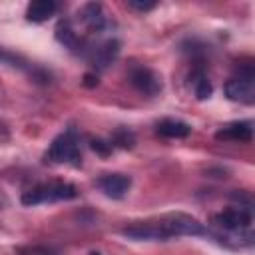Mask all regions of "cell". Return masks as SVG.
Instances as JSON below:
<instances>
[{"mask_svg": "<svg viewBox=\"0 0 255 255\" xmlns=\"http://www.w3.org/2000/svg\"><path fill=\"white\" fill-rule=\"evenodd\" d=\"M122 233L133 241H167L181 235H207L209 231L191 215L171 213V215H161L157 219L131 223L124 227Z\"/></svg>", "mask_w": 255, "mask_h": 255, "instance_id": "6da1fadb", "label": "cell"}, {"mask_svg": "<svg viewBox=\"0 0 255 255\" xmlns=\"http://www.w3.org/2000/svg\"><path fill=\"white\" fill-rule=\"evenodd\" d=\"M78 195L72 183H42L36 185L22 195L24 205H38V203H52V201H66Z\"/></svg>", "mask_w": 255, "mask_h": 255, "instance_id": "7a4b0ae2", "label": "cell"}, {"mask_svg": "<svg viewBox=\"0 0 255 255\" xmlns=\"http://www.w3.org/2000/svg\"><path fill=\"white\" fill-rule=\"evenodd\" d=\"M46 159L52 161V163H72V165H78L80 159H82V153H80V145H78V139L74 137V133H62L58 135L50 149L46 151Z\"/></svg>", "mask_w": 255, "mask_h": 255, "instance_id": "3957f363", "label": "cell"}, {"mask_svg": "<svg viewBox=\"0 0 255 255\" xmlns=\"http://www.w3.org/2000/svg\"><path fill=\"white\" fill-rule=\"evenodd\" d=\"M225 96L231 102H239L245 106H251L255 102V84H253V70L245 68L239 72V76H233L225 84Z\"/></svg>", "mask_w": 255, "mask_h": 255, "instance_id": "277c9868", "label": "cell"}, {"mask_svg": "<svg viewBox=\"0 0 255 255\" xmlns=\"http://www.w3.org/2000/svg\"><path fill=\"white\" fill-rule=\"evenodd\" d=\"M215 223L229 233L251 235V213L243 207H231L215 215Z\"/></svg>", "mask_w": 255, "mask_h": 255, "instance_id": "5b68a950", "label": "cell"}, {"mask_svg": "<svg viewBox=\"0 0 255 255\" xmlns=\"http://www.w3.org/2000/svg\"><path fill=\"white\" fill-rule=\"evenodd\" d=\"M129 82H131V86L139 94H145V96H157L161 92V80H159V76L153 70L143 68V66L133 68L129 72Z\"/></svg>", "mask_w": 255, "mask_h": 255, "instance_id": "8992f818", "label": "cell"}, {"mask_svg": "<svg viewBox=\"0 0 255 255\" xmlns=\"http://www.w3.org/2000/svg\"><path fill=\"white\" fill-rule=\"evenodd\" d=\"M98 187L112 199H122L131 187V179L126 173H104L98 179Z\"/></svg>", "mask_w": 255, "mask_h": 255, "instance_id": "52a82bcc", "label": "cell"}, {"mask_svg": "<svg viewBox=\"0 0 255 255\" xmlns=\"http://www.w3.org/2000/svg\"><path fill=\"white\" fill-rule=\"evenodd\" d=\"M217 139L225 141H251L253 139V124L251 122H231L223 126L217 133Z\"/></svg>", "mask_w": 255, "mask_h": 255, "instance_id": "ba28073f", "label": "cell"}, {"mask_svg": "<svg viewBox=\"0 0 255 255\" xmlns=\"http://www.w3.org/2000/svg\"><path fill=\"white\" fill-rule=\"evenodd\" d=\"M80 20L82 24L86 26V30L94 32V34H100L104 28H106V14H104V8L102 4H96V2H90L86 4L82 10H80Z\"/></svg>", "mask_w": 255, "mask_h": 255, "instance_id": "9c48e42d", "label": "cell"}, {"mask_svg": "<svg viewBox=\"0 0 255 255\" xmlns=\"http://www.w3.org/2000/svg\"><path fill=\"white\" fill-rule=\"evenodd\" d=\"M118 54H120L118 40H106L104 44H100L92 50V62L96 68H106L108 64H112L116 60Z\"/></svg>", "mask_w": 255, "mask_h": 255, "instance_id": "30bf717a", "label": "cell"}, {"mask_svg": "<svg viewBox=\"0 0 255 255\" xmlns=\"http://www.w3.org/2000/svg\"><path fill=\"white\" fill-rule=\"evenodd\" d=\"M56 2L54 0H34V2H30L28 4V8H26V18L30 20V22H46L48 18H52L54 16V12H56Z\"/></svg>", "mask_w": 255, "mask_h": 255, "instance_id": "8fae6325", "label": "cell"}, {"mask_svg": "<svg viewBox=\"0 0 255 255\" xmlns=\"http://www.w3.org/2000/svg\"><path fill=\"white\" fill-rule=\"evenodd\" d=\"M155 129L159 135L171 137V139H181V137H187L191 133V128L181 120H161Z\"/></svg>", "mask_w": 255, "mask_h": 255, "instance_id": "7c38bea8", "label": "cell"}, {"mask_svg": "<svg viewBox=\"0 0 255 255\" xmlns=\"http://www.w3.org/2000/svg\"><path fill=\"white\" fill-rule=\"evenodd\" d=\"M56 40L60 44H64L66 48L70 50H76L80 46V36L76 32V28L72 26V22L68 20H60L58 26H56Z\"/></svg>", "mask_w": 255, "mask_h": 255, "instance_id": "4fadbf2b", "label": "cell"}, {"mask_svg": "<svg viewBox=\"0 0 255 255\" xmlns=\"http://www.w3.org/2000/svg\"><path fill=\"white\" fill-rule=\"evenodd\" d=\"M193 90H195L197 100H205L211 96V82L203 74H195L193 76Z\"/></svg>", "mask_w": 255, "mask_h": 255, "instance_id": "5bb4252c", "label": "cell"}, {"mask_svg": "<svg viewBox=\"0 0 255 255\" xmlns=\"http://www.w3.org/2000/svg\"><path fill=\"white\" fill-rule=\"evenodd\" d=\"M114 141L118 145H122V147H131L133 145V135L129 131H126V129H120V131H116Z\"/></svg>", "mask_w": 255, "mask_h": 255, "instance_id": "9a60e30c", "label": "cell"}, {"mask_svg": "<svg viewBox=\"0 0 255 255\" xmlns=\"http://www.w3.org/2000/svg\"><path fill=\"white\" fill-rule=\"evenodd\" d=\"M128 8H131V10H137V12H149V10H153L155 8V2H141V0H129L128 2Z\"/></svg>", "mask_w": 255, "mask_h": 255, "instance_id": "2e32d148", "label": "cell"}, {"mask_svg": "<svg viewBox=\"0 0 255 255\" xmlns=\"http://www.w3.org/2000/svg\"><path fill=\"white\" fill-rule=\"evenodd\" d=\"M92 147H94L96 151H100L102 155H108V153L112 151V143H106V141H102V139H94V141H92Z\"/></svg>", "mask_w": 255, "mask_h": 255, "instance_id": "e0dca14e", "label": "cell"}, {"mask_svg": "<svg viewBox=\"0 0 255 255\" xmlns=\"http://www.w3.org/2000/svg\"><path fill=\"white\" fill-rule=\"evenodd\" d=\"M90 255H100V253H90Z\"/></svg>", "mask_w": 255, "mask_h": 255, "instance_id": "ac0fdd59", "label": "cell"}]
</instances>
